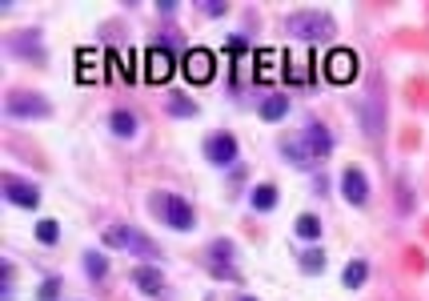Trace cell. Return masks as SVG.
<instances>
[{"instance_id":"obj_1","label":"cell","mask_w":429,"mask_h":301,"mask_svg":"<svg viewBox=\"0 0 429 301\" xmlns=\"http://www.w3.org/2000/svg\"><path fill=\"white\" fill-rule=\"evenodd\" d=\"M281 153L293 161V169H313L321 157H329V153H333V137H329V129H325V125H309L297 141L281 145Z\"/></svg>"},{"instance_id":"obj_2","label":"cell","mask_w":429,"mask_h":301,"mask_svg":"<svg viewBox=\"0 0 429 301\" xmlns=\"http://www.w3.org/2000/svg\"><path fill=\"white\" fill-rule=\"evenodd\" d=\"M153 209H157L160 217H165V225H169V229H176V233H189L193 225H197L193 205L185 201V197H176V193H157Z\"/></svg>"},{"instance_id":"obj_3","label":"cell","mask_w":429,"mask_h":301,"mask_svg":"<svg viewBox=\"0 0 429 301\" xmlns=\"http://www.w3.org/2000/svg\"><path fill=\"white\" fill-rule=\"evenodd\" d=\"M285 32L293 41H321V36H333V16L325 13H293L285 20Z\"/></svg>"},{"instance_id":"obj_4","label":"cell","mask_w":429,"mask_h":301,"mask_svg":"<svg viewBox=\"0 0 429 301\" xmlns=\"http://www.w3.org/2000/svg\"><path fill=\"white\" fill-rule=\"evenodd\" d=\"M105 245H109V249H128V254H141V257H160L157 245L144 237V233L128 229V225H112V229H105Z\"/></svg>"},{"instance_id":"obj_5","label":"cell","mask_w":429,"mask_h":301,"mask_svg":"<svg viewBox=\"0 0 429 301\" xmlns=\"http://www.w3.org/2000/svg\"><path fill=\"white\" fill-rule=\"evenodd\" d=\"M325 77L337 80V85L353 80L357 77V52H353V48H333L329 61H325Z\"/></svg>"},{"instance_id":"obj_6","label":"cell","mask_w":429,"mask_h":301,"mask_svg":"<svg viewBox=\"0 0 429 301\" xmlns=\"http://www.w3.org/2000/svg\"><path fill=\"white\" fill-rule=\"evenodd\" d=\"M4 109H8V117H36V121L52 112V109H48V101H45V96H36V93H13Z\"/></svg>"},{"instance_id":"obj_7","label":"cell","mask_w":429,"mask_h":301,"mask_svg":"<svg viewBox=\"0 0 429 301\" xmlns=\"http://www.w3.org/2000/svg\"><path fill=\"white\" fill-rule=\"evenodd\" d=\"M205 157L209 165H233L237 161V137L233 133H213L205 141Z\"/></svg>"},{"instance_id":"obj_8","label":"cell","mask_w":429,"mask_h":301,"mask_svg":"<svg viewBox=\"0 0 429 301\" xmlns=\"http://www.w3.org/2000/svg\"><path fill=\"white\" fill-rule=\"evenodd\" d=\"M341 193H345L349 205H366L369 201V181H366V173H361L357 165H349V169L341 173Z\"/></svg>"},{"instance_id":"obj_9","label":"cell","mask_w":429,"mask_h":301,"mask_svg":"<svg viewBox=\"0 0 429 301\" xmlns=\"http://www.w3.org/2000/svg\"><path fill=\"white\" fill-rule=\"evenodd\" d=\"M4 197L20 209H36L40 205V189L29 185V181H16V177H4Z\"/></svg>"},{"instance_id":"obj_10","label":"cell","mask_w":429,"mask_h":301,"mask_svg":"<svg viewBox=\"0 0 429 301\" xmlns=\"http://www.w3.org/2000/svg\"><path fill=\"white\" fill-rule=\"evenodd\" d=\"M185 77L197 80V85L213 80V52L209 48H193L189 57H185Z\"/></svg>"},{"instance_id":"obj_11","label":"cell","mask_w":429,"mask_h":301,"mask_svg":"<svg viewBox=\"0 0 429 301\" xmlns=\"http://www.w3.org/2000/svg\"><path fill=\"white\" fill-rule=\"evenodd\" d=\"M209 257H213V270H217V273L237 277V270H233V257H237L233 241H213V245H209Z\"/></svg>"},{"instance_id":"obj_12","label":"cell","mask_w":429,"mask_h":301,"mask_svg":"<svg viewBox=\"0 0 429 301\" xmlns=\"http://www.w3.org/2000/svg\"><path fill=\"white\" fill-rule=\"evenodd\" d=\"M133 286L141 289V293H149V298H157L160 289H165V277H160V270H153V265H137V270H133Z\"/></svg>"},{"instance_id":"obj_13","label":"cell","mask_w":429,"mask_h":301,"mask_svg":"<svg viewBox=\"0 0 429 301\" xmlns=\"http://www.w3.org/2000/svg\"><path fill=\"white\" fill-rule=\"evenodd\" d=\"M169 77H173L169 48H153V52H149V80H169Z\"/></svg>"},{"instance_id":"obj_14","label":"cell","mask_w":429,"mask_h":301,"mask_svg":"<svg viewBox=\"0 0 429 301\" xmlns=\"http://www.w3.org/2000/svg\"><path fill=\"white\" fill-rule=\"evenodd\" d=\"M293 233H297V237H305V241H317L321 237V221L313 217V213H301V217L293 221Z\"/></svg>"},{"instance_id":"obj_15","label":"cell","mask_w":429,"mask_h":301,"mask_svg":"<svg viewBox=\"0 0 429 301\" xmlns=\"http://www.w3.org/2000/svg\"><path fill=\"white\" fill-rule=\"evenodd\" d=\"M249 205L261 209V213H269V209L277 205V189H273V185H257V189L249 193Z\"/></svg>"},{"instance_id":"obj_16","label":"cell","mask_w":429,"mask_h":301,"mask_svg":"<svg viewBox=\"0 0 429 301\" xmlns=\"http://www.w3.org/2000/svg\"><path fill=\"white\" fill-rule=\"evenodd\" d=\"M289 112V101L285 96H269V101H261V121H281V117H285Z\"/></svg>"},{"instance_id":"obj_17","label":"cell","mask_w":429,"mask_h":301,"mask_svg":"<svg viewBox=\"0 0 429 301\" xmlns=\"http://www.w3.org/2000/svg\"><path fill=\"white\" fill-rule=\"evenodd\" d=\"M366 277H369V265H366V261H349V265H345V273H341V281H345L349 289H361V286H366Z\"/></svg>"},{"instance_id":"obj_18","label":"cell","mask_w":429,"mask_h":301,"mask_svg":"<svg viewBox=\"0 0 429 301\" xmlns=\"http://www.w3.org/2000/svg\"><path fill=\"white\" fill-rule=\"evenodd\" d=\"M112 133H116V137H137V117L125 109H116L112 112Z\"/></svg>"},{"instance_id":"obj_19","label":"cell","mask_w":429,"mask_h":301,"mask_svg":"<svg viewBox=\"0 0 429 301\" xmlns=\"http://www.w3.org/2000/svg\"><path fill=\"white\" fill-rule=\"evenodd\" d=\"M301 273H325V254H321V249H305L301 254Z\"/></svg>"},{"instance_id":"obj_20","label":"cell","mask_w":429,"mask_h":301,"mask_svg":"<svg viewBox=\"0 0 429 301\" xmlns=\"http://www.w3.org/2000/svg\"><path fill=\"white\" fill-rule=\"evenodd\" d=\"M57 237H61V225H57V221H48V217H45V221L36 225V241H40V245H52Z\"/></svg>"},{"instance_id":"obj_21","label":"cell","mask_w":429,"mask_h":301,"mask_svg":"<svg viewBox=\"0 0 429 301\" xmlns=\"http://www.w3.org/2000/svg\"><path fill=\"white\" fill-rule=\"evenodd\" d=\"M84 273H89V277H105V273H109V261L100 254H84Z\"/></svg>"},{"instance_id":"obj_22","label":"cell","mask_w":429,"mask_h":301,"mask_svg":"<svg viewBox=\"0 0 429 301\" xmlns=\"http://www.w3.org/2000/svg\"><path fill=\"white\" fill-rule=\"evenodd\" d=\"M169 112L173 117H197V105L185 101V96H169Z\"/></svg>"},{"instance_id":"obj_23","label":"cell","mask_w":429,"mask_h":301,"mask_svg":"<svg viewBox=\"0 0 429 301\" xmlns=\"http://www.w3.org/2000/svg\"><path fill=\"white\" fill-rule=\"evenodd\" d=\"M57 293H61V277H48L45 286H40V293H36V298H40V301H57Z\"/></svg>"},{"instance_id":"obj_24","label":"cell","mask_w":429,"mask_h":301,"mask_svg":"<svg viewBox=\"0 0 429 301\" xmlns=\"http://www.w3.org/2000/svg\"><path fill=\"white\" fill-rule=\"evenodd\" d=\"M205 13H209V16H221L225 4H221V0H205Z\"/></svg>"},{"instance_id":"obj_25","label":"cell","mask_w":429,"mask_h":301,"mask_svg":"<svg viewBox=\"0 0 429 301\" xmlns=\"http://www.w3.org/2000/svg\"><path fill=\"white\" fill-rule=\"evenodd\" d=\"M237 301H257V298H237Z\"/></svg>"}]
</instances>
